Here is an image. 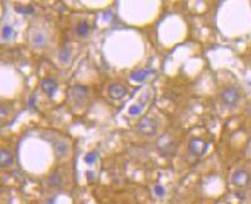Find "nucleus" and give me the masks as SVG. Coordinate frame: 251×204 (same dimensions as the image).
<instances>
[{"label": "nucleus", "instance_id": "nucleus-1", "mask_svg": "<svg viewBox=\"0 0 251 204\" xmlns=\"http://www.w3.org/2000/svg\"><path fill=\"white\" fill-rule=\"evenodd\" d=\"M159 128V121L151 115H146L143 116L136 125L137 133L142 136H153L157 134Z\"/></svg>", "mask_w": 251, "mask_h": 204}, {"label": "nucleus", "instance_id": "nucleus-6", "mask_svg": "<svg viewBox=\"0 0 251 204\" xmlns=\"http://www.w3.org/2000/svg\"><path fill=\"white\" fill-rule=\"evenodd\" d=\"M108 95L114 100H119L127 95V89L119 83H113L108 88Z\"/></svg>", "mask_w": 251, "mask_h": 204}, {"label": "nucleus", "instance_id": "nucleus-17", "mask_svg": "<svg viewBox=\"0 0 251 204\" xmlns=\"http://www.w3.org/2000/svg\"><path fill=\"white\" fill-rule=\"evenodd\" d=\"M154 191H156V193H157V194H159V195H161V194H162V191H163V190H162V188H161V186H159V185H158V186H156V188H154Z\"/></svg>", "mask_w": 251, "mask_h": 204}, {"label": "nucleus", "instance_id": "nucleus-12", "mask_svg": "<svg viewBox=\"0 0 251 204\" xmlns=\"http://www.w3.org/2000/svg\"><path fill=\"white\" fill-rule=\"evenodd\" d=\"M75 33H77V35L78 36H80V38H84V36H87L88 35V33H89V25H88V23L87 21H79L78 24H77V28H75Z\"/></svg>", "mask_w": 251, "mask_h": 204}, {"label": "nucleus", "instance_id": "nucleus-14", "mask_svg": "<svg viewBox=\"0 0 251 204\" xmlns=\"http://www.w3.org/2000/svg\"><path fill=\"white\" fill-rule=\"evenodd\" d=\"M142 109H143L142 104H134V105H132L129 108V114L131 115H138L142 111Z\"/></svg>", "mask_w": 251, "mask_h": 204}, {"label": "nucleus", "instance_id": "nucleus-4", "mask_svg": "<svg viewBox=\"0 0 251 204\" xmlns=\"http://www.w3.org/2000/svg\"><path fill=\"white\" fill-rule=\"evenodd\" d=\"M188 149L192 155L202 156L207 149V143L201 138H193V139H191V141L188 144Z\"/></svg>", "mask_w": 251, "mask_h": 204}, {"label": "nucleus", "instance_id": "nucleus-9", "mask_svg": "<svg viewBox=\"0 0 251 204\" xmlns=\"http://www.w3.org/2000/svg\"><path fill=\"white\" fill-rule=\"evenodd\" d=\"M30 41L34 48H44L46 45V36L41 31H35L30 38Z\"/></svg>", "mask_w": 251, "mask_h": 204}, {"label": "nucleus", "instance_id": "nucleus-7", "mask_svg": "<svg viewBox=\"0 0 251 204\" xmlns=\"http://www.w3.org/2000/svg\"><path fill=\"white\" fill-rule=\"evenodd\" d=\"M54 153L56 155L58 159H63L67 158L69 154V144L65 140H55L54 141Z\"/></svg>", "mask_w": 251, "mask_h": 204}, {"label": "nucleus", "instance_id": "nucleus-15", "mask_svg": "<svg viewBox=\"0 0 251 204\" xmlns=\"http://www.w3.org/2000/svg\"><path fill=\"white\" fill-rule=\"evenodd\" d=\"M11 34H13L11 28L10 26H4V29H3V38L4 39H9L11 36Z\"/></svg>", "mask_w": 251, "mask_h": 204}, {"label": "nucleus", "instance_id": "nucleus-8", "mask_svg": "<svg viewBox=\"0 0 251 204\" xmlns=\"http://www.w3.org/2000/svg\"><path fill=\"white\" fill-rule=\"evenodd\" d=\"M40 86H41L43 91H44L49 98H53V95L55 94V91H56V89H58V84H56L53 79H49V78L43 79V80L40 81Z\"/></svg>", "mask_w": 251, "mask_h": 204}, {"label": "nucleus", "instance_id": "nucleus-10", "mask_svg": "<svg viewBox=\"0 0 251 204\" xmlns=\"http://www.w3.org/2000/svg\"><path fill=\"white\" fill-rule=\"evenodd\" d=\"M13 154L8 149H1L0 150V165L1 168H8L13 164Z\"/></svg>", "mask_w": 251, "mask_h": 204}, {"label": "nucleus", "instance_id": "nucleus-2", "mask_svg": "<svg viewBox=\"0 0 251 204\" xmlns=\"http://www.w3.org/2000/svg\"><path fill=\"white\" fill-rule=\"evenodd\" d=\"M220 96H221L222 103L225 105H227V106H235V105H237V103L240 101V98H241L238 89L235 88V86H227V88H225L221 91Z\"/></svg>", "mask_w": 251, "mask_h": 204}, {"label": "nucleus", "instance_id": "nucleus-3", "mask_svg": "<svg viewBox=\"0 0 251 204\" xmlns=\"http://www.w3.org/2000/svg\"><path fill=\"white\" fill-rule=\"evenodd\" d=\"M251 180V176H250V173L245 169H237L233 171L232 176H231V183L237 186V188H243L246 185H248Z\"/></svg>", "mask_w": 251, "mask_h": 204}, {"label": "nucleus", "instance_id": "nucleus-11", "mask_svg": "<svg viewBox=\"0 0 251 204\" xmlns=\"http://www.w3.org/2000/svg\"><path fill=\"white\" fill-rule=\"evenodd\" d=\"M153 71L149 70V69H141V70H136V71H132L129 74V78L131 80L133 81H143L149 74H152Z\"/></svg>", "mask_w": 251, "mask_h": 204}, {"label": "nucleus", "instance_id": "nucleus-16", "mask_svg": "<svg viewBox=\"0 0 251 204\" xmlns=\"http://www.w3.org/2000/svg\"><path fill=\"white\" fill-rule=\"evenodd\" d=\"M97 159V156H95V153H88L87 154V156L84 158V160L88 163V164H92L94 160Z\"/></svg>", "mask_w": 251, "mask_h": 204}, {"label": "nucleus", "instance_id": "nucleus-13", "mask_svg": "<svg viewBox=\"0 0 251 204\" xmlns=\"http://www.w3.org/2000/svg\"><path fill=\"white\" fill-rule=\"evenodd\" d=\"M59 60H60V63H63V64L69 63V60H70V48H69L68 45H65V46L60 50V53H59Z\"/></svg>", "mask_w": 251, "mask_h": 204}, {"label": "nucleus", "instance_id": "nucleus-5", "mask_svg": "<svg viewBox=\"0 0 251 204\" xmlns=\"http://www.w3.org/2000/svg\"><path fill=\"white\" fill-rule=\"evenodd\" d=\"M87 88L84 85H74L69 89V96L75 103H82L87 98Z\"/></svg>", "mask_w": 251, "mask_h": 204}]
</instances>
